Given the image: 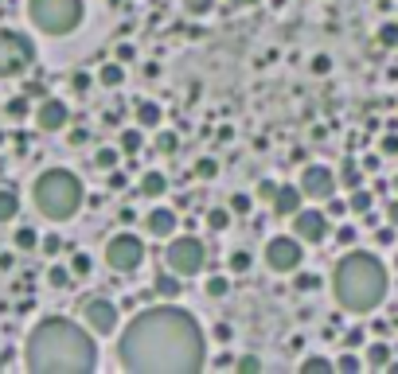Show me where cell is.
Here are the masks:
<instances>
[{
  "label": "cell",
  "instance_id": "6da1fadb",
  "mask_svg": "<svg viewBox=\"0 0 398 374\" xmlns=\"http://www.w3.org/2000/svg\"><path fill=\"white\" fill-rule=\"evenodd\" d=\"M118 363L133 374H195L207 366V343L192 312L168 300L129 320L118 343Z\"/></svg>",
  "mask_w": 398,
  "mask_h": 374
},
{
  "label": "cell",
  "instance_id": "7a4b0ae2",
  "mask_svg": "<svg viewBox=\"0 0 398 374\" xmlns=\"http://www.w3.org/2000/svg\"><path fill=\"white\" fill-rule=\"evenodd\" d=\"M27 370L35 374H86L98 366V347L90 332L63 316H51L32 328L27 335Z\"/></svg>",
  "mask_w": 398,
  "mask_h": 374
},
{
  "label": "cell",
  "instance_id": "3957f363",
  "mask_svg": "<svg viewBox=\"0 0 398 374\" xmlns=\"http://www.w3.org/2000/svg\"><path fill=\"white\" fill-rule=\"evenodd\" d=\"M332 297L347 312H371L387 297V269L375 254H344L332 269Z\"/></svg>",
  "mask_w": 398,
  "mask_h": 374
},
{
  "label": "cell",
  "instance_id": "277c9868",
  "mask_svg": "<svg viewBox=\"0 0 398 374\" xmlns=\"http://www.w3.org/2000/svg\"><path fill=\"white\" fill-rule=\"evenodd\" d=\"M35 207H39V215L55 218V223L70 218L82 207V180H78L75 172H67V168L43 172L39 180H35Z\"/></svg>",
  "mask_w": 398,
  "mask_h": 374
},
{
  "label": "cell",
  "instance_id": "5b68a950",
  "mask_svg": "<svg viewBox=\"0 0 398 374\" xmlns=\"http://www.w3.org/2000/svg\"><path fill=\"white\" fill-rule=\"evenodd\" d=\"M27 16L43 35H67L82 24V0H27Z\"/></svg>",
  "mask_w": 398,
  "mask_h": 374
},
{
  "label": "cell",
  "instance_id": "8992f818",
  "mask_svg": "<svg viewBox=\"0 0 398 374\" xmlns=\"http://www.w3.org/2000/svg\"><path fill=\"white\" fill-rule=\"evenodd\" d=\"M164 261H168L172 273L180 277H195V273H204L207 266V246L199 238H192V234H172L168 238V249H164Z\"/></svg>",
  "mask_w": 398,
  "mask_h": 374
},
{
  "label": "cell",
  "instance_id": "52a82bcc",
  "mask_svg": "<svg viewBox=\"0 0 398 374\" xmlns=\"http://www.w3.org/2000/svg\"><path fill=\"white\" fill-rule=\"evenodd\" d=\"M35 63V43L24 32L0 27V78H16Z\"/></svg>",
  "mask_w": 398,
  "mask_h": 374
},
{
  "label": "cell",
  "instance_id": "ba28073f",
  "mask_svg": "<svg viewBox=\"0 0 398 374\" xmlns=\"http://www.w3.org/2000/svg\"><path fill=\"white\" fill-rule=\"evenodd\" d=\"M144 261V242L137 234H113L106 242V266L118 269V273H133Z\"/></svg>",
  "mask_w": 398,
  "mask_h": 374
},
{
  "label": "cell",
  "instance_id": "9c48e42d",
  "mask_svg": "<svg viewBox=\"0 0 398 374\" xmlns=\"http://www.w3.org/2000/svg\"><path fill=\"white\" fill-rule=\"evenodd\" d=\"M301 261H305V242L297 238H270L266 242V266L273 269V273H297L301 269Z\"/></svg>",
  "mask_w": 398,
  "mask_h": 374
},
{
  "label": "cell",
  "instance_id": "30bf717a",
  "mask_svg": "<svg viewBox=\"0 0 398 374\" xmlns=\"http://www.w3.org/2000/svg\"><path fill=\"white\" fill-rule=\"evenodd\" d=\"M82 320L94 335H113L118 332V304L106 297H90L82 304Z\"/></svg>",
  "mask_w": 398,
  "mask_h": 374
},
{
  "label": "cell",
  "instance_id": "8fae6325",
  "mask_svg": "<svg viewBox=\"0 0 398 374\" xmlns=\"http://www.w3.org/2000/svg\"><path fill=\"white\" fill-rule=\"evenodd\" d=\"M301 192H305V199H332L336 195V175H332V168L324 164H309L305 172H301Z\"/></svg>",
  "mask_w": 398,
  "mask_h": 374
},
{
  "label": "cell",
  "instance_id": "7c38bea8",
  "mask_svg": "<svg viewBox=\"0 0 398 374\" xmlns=\"http://www.w3.org/2000/svg\"><path fill=\"white\" fill-rule=\"evenodd\" d=\"M293 234L301 242H309V246H313V242H324L328 238V211H297L293 215Z\"/></svg>",
  "mask_w": 398,
  "mask_h": 374
},
{
  "label": "cell",
  "instance_id": "4fadbf2b",
  "mask_svg": "<svg viewBox=\"0 0 398 374\" xmlns=\"http://www.w3.org/2000/svg\"><path fill=\"white\" fill-rule=\"evenodd\" d=\"M67 121H70L67 101H59V98H43L39 113H35V125H39L43 133H59V129H67Z\"/></svg>",
  "mask_w": 398,
  "mask_h": 374
},
{
  "label": "cell",
  "instance_id": "5bb4252c",
  "mask_svg": "<svg viewBox=\"0 0 398 374\" xmlns=\"http://www.w3.org/2000/svg\"><path fill=\"white\" fill-rule=\"evenodd\" d=\"M270 207H273V215H278V218H293L297 211L305 207V192H301V183H281L278 195L270 199Z\"/></svg>",
  "mask_w": 398,
  "mask_h": 374
},
{
  "label": "cell",
  "instance_id": "9a60e30c",
  "mask_svg": "<svg viewBox=\"0 0 398 374\" xmlns=\"http://www.w3.org/2000/svg\"><path fill=\"white\" fill-rule=\"evenodd\" d=\"M144 230L153 234V238H172L176 234V211L172 207H153L144 215Z\"/></svg>",
  "mask_w": 398,
  "mask_h": 374
},
{
  "label": "cell",
  "instance_id": "2e32d148",
  "mask_svg": "<svg viewBox=\"0 0 398 374\" xmlns=\"http://www.w3.org/2000/svg\"><path fill=\"white\" fill-rule=\"evenodd\" d=\"M153 292H156V297H164V300H180V292H184V277L168 269V273H161L153 281Z\"/></svg>",
  "mask_w": 398,
  "mask_h": 374
},
{
  "label": "cell",
  "instance_id": "e0dca14e",
  "mask_svg": "<svg viewBox=\"0 0 398 374\" xmlns=\"http://www.w3.org/2000/svg\"><path fill=\"white\" fill-rule=\"evenodd\" d=\"M164 192H168V175H164V172H144L141 175L137 195H144V199H161Z\"/></svg>",
  "mask_w": 398,
  "mask_h": 374
},
{
  "label": "cell",
  "instance_id": "ac0fdd59",
  "mask_svg": "<svg viewBox=\"0 0 398 374\" xmlns=\"http://www.w3.org/2000/svg\"><path fill=\"white\" fill-rule=\"evenodd\" d=\"M363 363H367V370H387L390 366V343L375 339L371 347L363 351Z\"/></svg>",
  "mask_w": 398,
  "mask_h": 374
},
{
  "label": "cell",
  "instance_id": "d6986e66",
  "mask_svg": "<svg viewBox=\"0 0 398 374\" xmlns=\"http://www.w3.org/2000/svg\"><path fill=\"white\" fill-rule=\"evenodd\" d=\"M98 82H102L106 90H118V86L125 82V67H121V58H118V63H106V67L98 70Z\"/></svg>",
  "mask_w": 398,
  "mask_h": 374
},
{
  "label": "cell",
  "instance_id": "ffe728a7",
  "mask_svg": "<svg viewBox=\"0 0 398 374\" xmlns=\"http://www.w3.org/2000/svg\"><path fill=\"white\" fill-rule=\"evenodd\" d=\"M161 106H156V101H141V106H137V125H141V129H156V125H161Z\"/></svg>",
  "mask_w": 398,
  "mask_h": 374
},
{
  "label": "cell",
  "instance_id": "44dd1931",
  "mask_svg": "<svg viewBox=\"0 0 398 374\" xmlns=\"http://www.w3.org/2000/svg\"><path fill=\"white\" fill-rule=\"evenodd\" d=\"M332 370H336V359H324V355L301 359V374H332Z\"/></svg>",
  "mask_w": 398,
  "mask_h": 374
},
{
  "label": "cell",
  "instance_id": "7402d4cb",
  "mask_svg": "<svg viewBox=\"0 0 398 374\" xmlns=\"http://www.w3.org/2000/svg\"><path fill=\"white\" fill-rule=\"evenodd\" d=\"M230 215H235L230 207H211V211H207V230H211V234H223V230L230 226Z\"/></svg>",
  "mask_w": 398,
  "mask_h": 374
},
{
  "label": "cell",
  "instance_id": "603a6c76",
  "mask_svg": "<svg viewBox=\"0 0 398 374\" xmlns=\"http://www.w3.org/2000/svg\"><path fill=\"white\" fill-rule=\"evenodd\" d=\"M141 149H144L141 129H121V152H125V156H137Z\"/></svg>",
  "mask_w": 398,
  "mask_h": 374
},
{
  "label": "cell",
  "instance_id": "cb8c5ba5",
  "mask_svg": "<svg viewBox=\"0 0 398 374\" xmlns=\"http://www.w3.org/2000/svg\"><path fill=\"white\" fill-rule=\"evenodd\" d=\"M16 211H20V199H16V192H0V223H12L16 218Z\"/></svg>",
  "mask_w": 398,
  "mask_h": 374
},
{
  "label": "cell",
  "instance_id": "d4e9b609",
  "mask_svg": "<svg viewBox=\"0 0 398 374\" xmlns=\"http://www.w3.org/2000/svg\"><path fill=\"white\" fill-rule=\"evenodd\" d=\"M371 207H375V195L363 192V187H356V192H352V211H356V215H371Z\"/></svg>",
  "mask_w": 398,
  "mask_h": 374
},
{
  "label": "cell",
  "instance_id": "484cf974",
  "mask_svg": "<svg viewBox=\"0 0 398 374\" xmlns=\"http://www.w3.org/2000/svg\"><path fill=\"white\" fill-rule=\"evenodd\" d=\"M204 292H207V297H211V300H223V297H227V292H230V281H227V277H207Z\"/></svg>",
  "mask_w": 398,
  "mask_h": 374
},
{
  "label": "cell",
  "instance_id": "4316f807",
  "mask_svg": "<svg viewBox=\"0 0 398 374\" xmlns=\"http://www.w3.org/2000/svg\"><path fill=\"white\" fill-rule=\"evenodd\" d=\"M118 160H121V152H118V149H98L94 164L102 168V172H113V168H118Z\"/></svg>",
  "mask_w": 398,
  "mask_h": 374
},
{
  "label": "cell",
  "instance_id": "83f0119b",
  "mask_svg": "<svg viewBox=\"0 0 398 374\" xmlns=\"http://www.w3.org/2000/svg\"><path fill=\"white\" fill-rule=\"evenodd\" d=\"M230 211H235V215H250V211H254V195L235 192V195H230Z\"/></svg>",
  "mask_w": 398,
  "mask_h": 374
},
{
  "label": "cell",
  "instance_id": "f1b7e54d",
  "mask_svg": "<svg viewBox=\"0 0 398 374\" xmlns=\"http://www.w3.org/2000/svg\"><path fill=\"white\" fill-rule=\"evenodd\" d=\"M250 266H254V258H250L246 249H235V254H230V273H250Z\"/></svg>",
  "mask_w": 398,
  "mask_h": 374
},
{
  "label": "cell",
  "instance_id": "f546056e",
  "mask_svg": "<svg viewBox=\"0 0 398 374\" xmlns=\"http://www.w3.org/2000/svg\"><path fill=\"white\" fill-rule=\"evenodd\" d=\"M293 289L297 292H316V289H321V277H316V273H297L293 277Z\"/></svg>",
  "mask_w": 398,
  "mask_h": 374
},
{
  "label": "cell",
  "instance_id": "4dcf8cb0",
  "mask_svg": "<svg viewBox=\"0 0 398 374\" xmlns=\"http://www.w3.org/2000/svg\"><path fill=\"white\" fill-rule=\"evenodd\" d=\"M211 8H215V0H184V12H187V16H195V20L207 16Z\"/></svg>",
  "mask_w": 398,
  "mask_h": 374
},
{
  "label": "cell",
  "instance_id": "1f68e13d",
  "mask_svg": "<svg viewBox=\"0 0 398 374\" xmlns=\"http://www.w3.org/2000/svg\"><path fill=\"white\" fill-rule=\"evenodd\" d=\"M336 370L356 374V370H367V363H363V359H356V355H340V359H336Z\"/></svg>",
  "mask_w": 398,
  "mask_h": 374
},
{
  "label": "cell",
  "instance_id": "d6a6232c",
  "mask_svg": "<svg viewBox=\"0 0 398 374\" xmlns=\"http://www.w3.org/2000/svg\"><path fill=\"white\" fill-rule=\"evenodd\" d=\"M16 246L20 249H35V246H39V234H35L32 226H20V230H16Z\"/></svg>",
  "mask_w": 398,
  "mask_h": 374
},
{
  "label": "cell",
  "instance_id": "836d02e7",
  "mask_svg": "<svg viewBox=\"0 0 398 374\" xmlns=\"http://www.w3.org/2000/svg\"><path fill=\"white\" fill-rule=\"evenodd\" d=\"M70 269H63V266H55L51 273H47V281H51V289H70Z\"/></svg>",
  "mask_w": 398,
  "mask_h": 374
},
{
  "label": "cell",
  "instance_id": "e575fe53",
  "mask_svg": "<svg viewBox=\"0 0 398 374\" xmlns=\"http://www.w3.org/2000/svg\"><path fill=\"white\" fill-rule=\"evenodd\" d=\"M238 370H242V374H258V370H266V363H262V359H258V355H242V359H238Z\"/></svg>",
  "mask_w": 398,
  "mask_h": 374
},
{
  "label": "cell",
  "instance_id": "d590c367",
  "mask_svg": "<svg viewBox=\"0 0 398 374\" xmlns=\"http://www.w3.org/2000/svg\"><path fill=\"white\" fill-rule=\"evenodd\" d=\"M324 211H328V218H344L347 211H352V203H344V199L332 195V199H324Z\"/></svg>",
  "mask_w": 398,
  "mask_h": 374
},
{
  "label": "cell",
  "instance_id": "8d00e7d4",
  "mask_svg": "<svg viewBox=\"0 0 398 374\" xmlns=\"http://www.w3.org/2000/svg\"><path fill=\"white\" fill-rule=\"evenodd\" d=\"M195 175H199V180H215V175H219V164H215L211 156H204L199 164H195Z\"/></svg>",
  "mask_w": 398,
  "mask_h": 374
},
{
  "label": "cell",
  "instance_id": "74e56055",
  "mask_svg": "<svg viewBox=\"0 0 398 374\" xmlns=\"http://www.w3.org/2000/svg\"><path fill=\"white\" fill-rule=\"evenodd\" d=\"M379 43L383 47H398V24H383L379 27Z\"/></svg>",
  "mask_w": 398,
  "mask_h": 374
},
{
  "label": "cell",
  "instance_id": "f35d334b",
  "mask_svg": "<svg viewBox=\"0 0 398 374\" xmlns=\"http://www.w3.org/2000/svg\"><path fill=\"white\" fill-rule=\"evenodd\" d=\"M309 70H313L316 78H324V75H328V70H332V58H328V55H313V63H309Z\"/></svg>",
  "mask_w": 398,
  "mask_h": 374
},
{
  "label": "cell",
  "instance_id": "ab89813d",
  "mask_svg": "<svg viewBox=\"0 0 398 374\" xmlns=\"http://www.w3.org/2000/svg\"><path fill=\"white\" fill-rule=\"evenodd\" d=\"M90 258H86V254H75V258H70V273H75V277H86V273H90Z\"/></svg>",
  "mask_w": 398,
  "mask_h": 374
},
{
  "label": "cell",
  "instance_id": "60d3db41",
  "mask_svg": "<svg viewBox=\"0 0 398 374\" xmlns=\"http://www.w3.org/2000/svg\"><path fill=\"white\" fill-rule=\"evenodd\" d=\"M27 113V94H20V98L8 101V117H24Z\"/></svg>",
  "mask_w": 398,
  "mask_h": 374
},
{
  "label": "cell",
  "instance_id": "b9f144b4",
  "mask_svg": "<svg viewBox=\"0 0 398 374\" xmlns=\"http://www.w3.org/2000/svg\"><path fill=\"white\" fill-rule=\"evenodd\" d=\"M344 183L352 187V192L359 187V168H356V164H344Z\"/></svg>",
  "mask_w": 398,
  "mask_h": 374
},
{
  "label": "cell",
  "instance_id": "7bdbcfd3",
  "mask_svg": "<svg viewBox=\"0 0 398 374\" xmlns=\"http://www.w3.org/2000/svg\"><path fill=\"white\" fill-rule=\"evenodd\" d=\"M278 187H281V183H273V180H262V183H258V195H262V199H273V195H278Z\"/></svg>",
  "mask_w": 398,
  "mask_h": 374
},
{
  "label": "cell",
  "instance_id": "ee69618b",
  "mask_svg": "<svg viewBox=\"0 0 398 374\" xmlns=\"http://www.w3.org/2000/svg\"><path fill=\"white\" fill-rule=\"evenodd\" d=\"M383 152H387V156H394V152H398V133H394V129L383 137Z\"/></svg>",
  "mask_w": 398,
  "mask_h": 374
},
{
  "label": "cell",
  "instance_id": "f6af8a7d",
  "mask_svg": "<svg viewBox=\"0 0 398 374\" xmlns=\"http://www.w3.org/2000/svg\"><path fill=\"white\" fill-rule=\"evenodd\" d=\"M59 234H47V238H43V254H59Z\"/></svg>",
  "mask_w": 398,
  "mask_h": 374
},
{
  "label": "cell",
  "instance_id": "bcb514c9",
  "mask_svg": "<svg viewBox=\"0 0 398 374\" xmlns=\"http://www.w3.org/2000/svg\"><path fill=\"white\" fill-rule=\"evenodd\" d=\"M336 242H344V246H352V242H356V230H352V226H340Z\"/></svg>",
  "mask_w": 398,
  "mask_h": 374
},
{
  "label": "cell",
  "instance_id": "7dc6e473",
  "mask_svg": "<svg viewBox=\"0 0 398 374\" xmlns=\"http://www.w3.org/2000/svg\"><path fill=\"white\" fill-rule=\"evenodd\" d=\"M156 144H161V152H172V149H176V137H172V133H161V141H156Z\"/></svg>",
  "mask_w": 398,
  "mask_h": 374
},
{
  "label": "cell",
  "instance_id": "c3c4849f",
  "mask_svg": "<svg viewBox=\"0 0 398 374\" xmlns=\"http://www.w3.org/2000/svg\"><path fill=\"white\" fill-rule=\"evenodd\" d=\"M387 223H390V226H398V199H390V203H387Z\"/></svg>",
  "mask_w": 398,
  "mask_h": 374
},
{
  "label": "cell",
  "instance_id": "681fc988",
  "mask_svg": "<svg viewBox=\"0 0 398 374\" xmlns=\"http://www.w3.org/2000/svg\"><path fill=\"white\" fill-rule=\"evenodd\" d=\"M70 86H75V90H78V94H82V90H86V86H90V78H86V75H82V70H78V75H75V78H70Z\"/></svg>",
  "mask_w": 398,
  "mask_h": 374
},
{
  "label": "cell",
  "instance_id": "f907efd6",
  "mask_svg": "<svg viewBox=\"0 0 398 374\" xmlns=\"http://www.w3.org/2000/svg\"><path fill=\"white\" fill-rule=\"evenodd\" d=\"M86 141H90V133H86V129H75V133H70V144H75V149H78V144H86Z\"/></svg>",
  "mask_w": 398,
  "mask_h": 374
},
{
  "label": "cell",
  "instance_id": "816d5d0a",
  "mask_svg": "<svg viewBox=\"0 0 398 374\" xmlns=\"http://www.w3.org/2000/svg\"><path fill=\"white\" fill-rule=\"evenodd\" d=\"M118 58H121V63H133V47H129V43H121V47H118Z\"/></svg>",
  "mask_w": 398,
  "mask_h": 374
},
{
  "label": "cell",
  "instance_id": "f5cc1de1",
  "mask_svg": "<svg viewBox=\"0 0 398 374\" xmlns=\"http://www.w3.org/2000/svg\"><path fill=\"white\" fill-rule=\"evenodd\" d=\"M344 343H347V347H359V343H363V332H347Z\"/></svg>",
  "mask_w": 398,
  "mask_h": 374
},
{
  "label": "cell",
  "instance_id": "db71d44e",
  "mask_svg": "<svg viewBox=\"0 0 398 374\" xmlns=\"http://www.w3.org/2000/svg\"><path fill=\"white\" fill-rule=\"evenodd\" d=\"M363 168L367 172H379V156H363Z\"/></svg>",
  "mask_w": 398,
  "mask_h": 374
},
{
  "label": "cell",
  "instance_id": "11a10c76",
  "mask_svg": "<svg viewBox=\"0 0 398 374\" xmlns=\"http://www.w3.org/2000/svg\"><path fill=\"white\" fill-rule=\"evenodd\" d=\"M230 4H238V8H254L258 0H230Z\"/></svg>",
  "mask_w": 398,
  "mask_h": 374
},
{
  "label": "cell",
  "instance_id": "9f6ffc18",
  "mask_svg": "<svg viewBox=\"0 0 398 374\" xmlns=\"http://www.w3.org/2000/svg\"><path fill=\"white\" fill-rule=\"evenodd\" d=\"M270 4H273V8H281V4H285V0H270Z\"/></svg>",
  "mask_w": 398,
  "mask_h": 374
},
{
  "label": "cell",
  "instance_id": "6f0895ef",
  "mask_svg": "<svg viewBox=\"0 0 398 374\" xmlns=\"http://www.w3.org/2000/svg\"><path fill=\"white\" fill-rule=\"evenodd\" d=\"M394 269H398V254H394Z\"/></svg>",
  "mask_w": 398,
  "mask_h": 374
}]
</instances>
